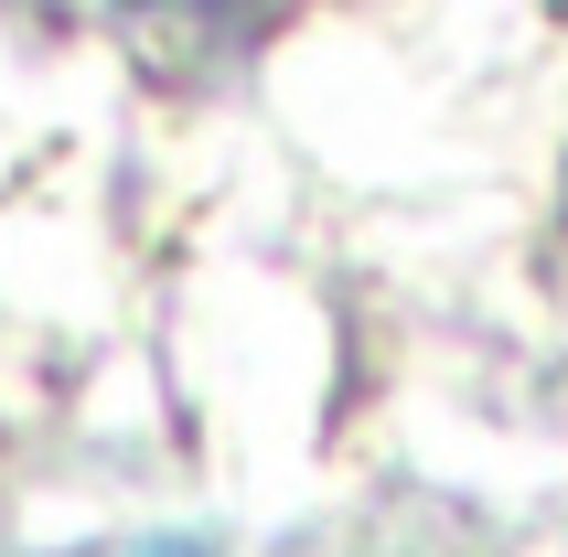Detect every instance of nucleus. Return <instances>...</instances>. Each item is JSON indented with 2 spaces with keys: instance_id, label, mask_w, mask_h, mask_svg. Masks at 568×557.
<instances>
[{
  "instance_id": "1",
  "label": "nucleus",
  "mask_w": 568,
  "mask_h": 557,
  "mask_svg": "<svg viewBox=\"0 0 568 557\" xmlns=\"http://www.w3.org/2000/svg\"><path fill=\"white\" fill-rule=\"evenodd\" d=\"M119 32H140V43H161V54H225L236 32L257 22V0H97Z\"/></svg>"
}]
</instances>
